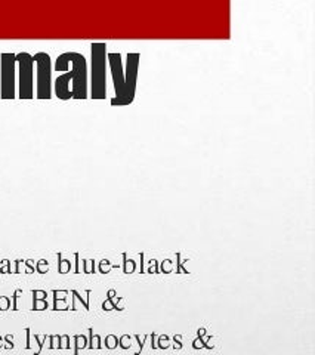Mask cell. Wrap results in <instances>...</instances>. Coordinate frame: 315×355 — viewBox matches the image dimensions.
<instances>
[{
	"label": "cell",
	"instance_id": "6",
	"mask_svg": "<svg viewBox=\"0 0 315 355\" xmlns=\"http://www.w3.org/2000/svg\"><path fill=\"white\" fill-rule=\"evenodd\" d=\"M17 58L15 53L5 52L0 55V98H17Z\"/></svg>",
	"mask_w": 315,
	"mask_h": 355
},
{
	"label": "cell",
	"instance_id": "1",
	"mask_svg": "<svg viewBox=\"0 0 315 355\" xmlns=\"http://www.w3.org/2000/svg\"><path fill=\"white\" fill-rule=\"evenodd\" d=\"M53 69L58 73L53 82L56 98L62 101L89 98V67L85 55L64 52L56 58Z\"/></svg>",
	"mask_w": 315,
	"mask_h": 355
},
{
	"label": "cell",
	"instance_id": "5",
	"mask_svg": "<svg viewBox=\"0 0 315 355\" xmlns=\"http://www.w3.org/2000/svg\"><path fill=\"white\" fill-rule=\"evenodd\" d=\"M18 69V98H35V61L28 52H19L15 55Z\"/></svg>",
	"mask_w": 315,
	"mask_h": 355
},
{
	"label": "cell",
	"instance_id": "12",
	"mask_svg": "<svg viewBox=\"0 0 315 355\" xmlns=\"http://www.w3.org/2000/svg\"><path fill=\"white\" fill-rule=\"evenodd\" d=\"M194 348H196V349H201V348H205V342L201 340L200 338H198V339H196V340H194Z\"/></svg>",
	"mask_w": 315,
	"mask_h": 355
},
{
	"label": "cell",
	"instance_id": "9",
	"mask_svg": "<svg viewBox=\"0 0 315 355\" xmlns=\"http://www.w3.org/2000/svg\"><path fill=\"white\" fill-rule=\"evenodd\" d=\"M135 270V262L133 261H125V272H133Z\"/></svg>",
	"mask_w": 315,
	"mask_h": 355
},
{
	"label": "cell",
	"instance_id": "14",
	"mask_svg": "<svg viewBox=\"0 0 315 355\" xmlns=\"http://www.w3.org/2000/svg\"><path fill=\"white\" fill-rule=\"evenodd\" d=\"M206 335V330L205 329H200L198 330V338H203Z\"/></svg>",
	"mask_w": 315,
	"mask_h": 355
},
{
	"label": "cell",
	"instance_id": "4",
	"mask_svg": "<svg viewBox=\"0 0 315 355\" xmlns=\"http://www.w3.org/2000/svg\"><path fill=\"white\" fill-rule=\"evenodd\" d=\"M36 71V98L37 99H51L53 92L52 80V60L46 52H37L33 55Z\"/></svg>",
	"mask_w": 315,
	"mask_h": 355
},
{
	"label": "cell",
	"instance_id": "3",
	"mask_svg": "<svg viewBox=\"0 0 315 355\" xmlns=\"http://www.w3.org/2000/svg\"><path fill=\"white\" fill-rule=\"evenodd\" d=\"M107 43L95 42L91 44V70H89V96L92 99L107 98Z\"/></svg>",
	"mask_w": 315,
	"mask_h": 355
},
{
	"label": "cell",
	"instance_id": "10",
	"mask_svg": "<svg viewBox=\"0 0 315 355\" xmlns=\"http://www.w3.org/2000/svg\"><path fill=\"white\" fill-rule=\"evenodd\" d=\"M163 272H171L172 271V262L171 261H164L162 265Z\"/></svg>",
	"mask_w": 315,
	"mask_h": 355
},
{
	"label": "cell",
	"instance_id": "7",
	"mask_svg": "<svg viewBox=\"0 0 315 355\" xmlns=\"http://www.w3.org/2000/svg\"><path fill=\"white\" fill-rule=\"evenodd\" d=\"M169 345H171V343H169V338H167V336H162L160 340L157 342V347H160V348H163V349L169 348Z\"/></svg>",
	"mask_w": 315,
	"mask_h": 355
},
{
	"label": "cell",
	"instance_id": "2",
	"mask_svg": "<svg viewBox=\"0 0 315 355\" xmlns=\"http://www.w3.org/2000/svg\"><path fill=\"white\" fill-rule=\"evenodd\" d=\"M139 60L141 55L137 52L126 55V64H123V57L119 52H110L107 55L112 86L116 92V96L111 99V105H129L133 103L138 86Z\"/></svg>",
	"mask_w": 315,
	"mask_h": 355
},
{
	"label": "cell",
	"instance_id": "13",
	"mask_svg": "<svg viewBox=\"0 0 315 355\" xmlns=\"http://www.w3.org/2000/svg\"><path fill=\"white\" fill-rule=\"evenodd\" d=\"M175 348H176V349H181V348H182L181 336H175Z\"/></svg>",
	"mask_w": 315,
	"mask_h": 355
},
{
	"label": "cell",
	"instance_id": "11",
	"mask_svg": "<svg viewBox=\"0 0 315 355\" xmlns=\"http://www.w3.org/2000/svg\"><path fill=\"white\" fill-rule=\"evenodd\" d=\"M121 348H125V349L130 348V338L129 336H123L121 338Z\"/></svg>",
	"mask_w": 315,
	"mask_h": 355
},
{
	"label": "cell",
	"instance_id": "8",
	"mask_svg": "<svg viewBox=\"0 0 315 355\" xmlns=\"http://www.w3.org/2000/svg\"><path fill=\"white\" fill-rule=\"evenodd\" d=\"M119 345V340L114 338V336H110L108 339H107V347L108 348H116Z\"/></svg>",
	"mask_w": 315,
	"mask_h": 355
}]
</instances>
